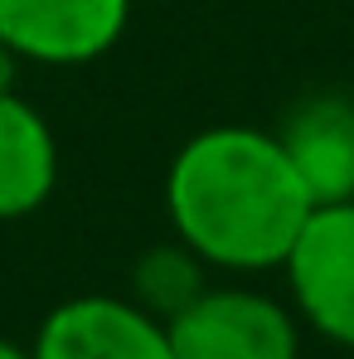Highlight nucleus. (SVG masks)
<instances>
[{
  "instance_id": "obj_1",
  "label": "nucleus",
  "mask_w": 354,
  "mask_h": 359,
  "mask_svg": "<svg viewBox=\"0 0 354 359\" xmlns=\"http://www.w3.org/2000/svg\"><path fill=\"white\" fill-rule=\"evenodd\" d=\"M315 199L287 161L277 131L209 126L165 170V219L184 248L219 272H272L292 252Z\"/></svg>"
},
{
  "instance_id": "obj_2",
  "label": "nucleus",
  "mask_w": 354,
  "mask_h": 359,
  "mask_svg": "<svg viewBox=\"0 0 354 359\" xmlns=\"http://www.w3.org/2000/svg\"><path fill=\"white\" fill-rule=\"evenodd\" d=\"M292 311L330 345L354 350V199L315 204L282 257Z\"/></svg>"
},
{
  "instance_id": "obj_3",
  "label": "nucleus",
  "mask_w": 354,
  "mask_h": 359,
  "mask_svg": "<svg viewBox=\"0 0 354 359\" xmlns=\"http://www.w3.org/2000/svg\"><path fill=\"white\" fill-rule=\"evenodd\" d=\"M170 330L175 359H296L301 320L252 287H209L194 306H184Z\"/></svg>"
},
{
  "instance_id": "obj_4",
  "label": "nucleus",
  "mask_w": 354,
  "mask_h": 359,
  "mask_svg": "<svg viewBox=\"0 0 354 359\" xmlns=\"http://www.w3.org/2000/svg\"><path fill=\"white\" fill-rule=\"evenodd\" d=\"M131 0H0V44L20 63L83 68L121 44Z\"/></svg>"
},
{
  "instance_id": "obj_5",
  "label": "nucleus",
  "mask_w": 354,
  "mask_h": 359,
  "mask_svg": "<svg viewBox=\"0 0 354 359\" xmlns=\"http://www.w3.org/2000/svg\"><path fill=\"white\" fill-rule=\"evenodd\" d=\"M29 359H175V350L165 320L131 297H73L44 316Z\"/></svg>"
},
{
  "instance_id": "obj_6",
  "label": "nucleus",
  "mask_w": 354,
  "mask_h": 359,
  "mask_svg": "<svg viewBox=\"0 0 354 359\" xmlns=\"http://www.w3.org/2000/svg\"><path fill=\"white\" fill-rule=\"evenodd\" d=\"M277 141L315 204L354 199V97L315 93L296 102Z\"/></svg>"
},
{
  "instance_id": "obj_7",
  "label": "nucleus",
  "mask_w": 354,
  "mask_h": 359,
  "mask_svg": "<svg viewBox=\"0 0 354 359\" xmlns=\"http://www.w3.org/2000/svg\"><path fill=\"white\" fill-rule=\"evenodd\" d=\"M59 184L54 126L20 93H0V224L29 219Z\"/></svg>"
},
{
  "instance_id": "obj_8",
  "label": "nucleus",
  "mask_w": 354,
  "mask_h": 359,
  "mask_svg": "<svg viewBox=\"0 0 354 359\" xmlns=\"http://www.w3.org/2000/svg\"><path fill=\"white\" fill-rule=\"evenodd\" d=\"M204 292H209V262L194 248H184L179 238L146 248L131 267V301L141 311H151L156 320H165V325L184 306H194Z\"/></svg>"
},
{
  "instance_id": "obj_9",
  "label": "nucleus",
  "mask_w": 354,
  "mask_h": 359,
  "mask_svg": "<svg viewBox=\"0 0 354 359\" xmlns=\"http://www.w3.org/2000/svg\"><path fill=\"white\" fill-rule=\"evenodd\" d=\"M15 73H20L15 49H5V44H0V93H15Z\"/></svg>"
},
{
  "instance_id": "obj_10",
  "label": "nucleus",
  "mask_w": 354,
  "mask_h": 359,
  "mask_svg": "<svg viewBox=\"0 0 354 359\" xmlns=\"http://www.w3.org/2000/svg\"><path fill=\"white\" fill-rule=\"evenodd\" d=\"M0 359H29V350L15 345V340H0Z\"/></svg>"
}]
</instances>
